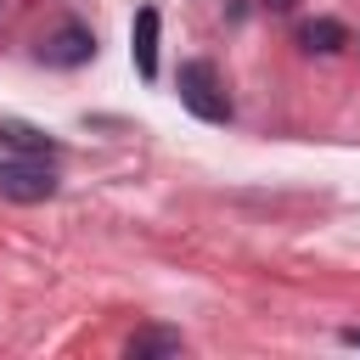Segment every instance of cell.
<instances>
[{
	"label": "cell",
	"instance_id": "7",
	"mask_svg": "<svg viewBox=\"0 0 360 360\" xmlns=\"http://www.w3.org/2000/svg\"><path fill=\"white\" fill-rule=\"evenodd\" d=\"M343 39H349V34H343V22H338V17H315V22H304V28H298V45H304V51H321V56H332Z\"/></svg>",
	"mask_w": 360,
	"mask_h": 360
},
{
	"label": "cell",
	"instance_id": "4",
	"mask_svg": "<svg viewBox=\"0 0 360 360\" xmlns=\"http://www.w3.org/2000/svg\"><path fill=\"white\" fill-rule=\"evenodd\" d=\"M129 56L141 79H158V6H141L129 22Z\"/></svg>",
	"mask_w": 360,
	"mask_h": 360
},
{
	"label": "cell",
	"instance_id": "6",
	"mask_svg": "<svg viewBox=\"0 0 360 360\" xmlns=\"http://www.w3.org/2000/svg\"><path fill=\"white\" fill-rule=\"evenodd\" d=\"M129 360H152V354H186V338L180 332H169V326H141L129 343Z\"/></svg>",
	"mask_w": 360,
	"mask_h": 360
},
{
	"label": "cell",
	"instance_id": "3",
	"mask_svg": "<svg viewBox=\"0 0 360 360\" xmlns=\"http://www.w3.org/2000/svg\"><path fill=\"white\" fill-rule=\"evenodd\" d=\"M90 56H96V34L84 22H62L56 34L39 39V62H51V68H79Z\"/></svg>",
	"mask_w": 360,
	"mask_h": 360
},
{
	"label": "cell",
	"instance_id": "1",
	"mask_svg": "<svg viewBox=\"0 0 360 360\" xmlns=\"http://www.w3.org/2000/svg\"><path fill=\"white\" fill-rule=\"evenodd\" d=\"M174 90H180V107H186V112H197L202 124H231V96H225V79H219V68H214V62H202V56L180 62Z\"/></svg>",
	"mask_w": 360,
	"mask_h": 360
},
{
	"label": "cell",
	"instance_id": "8",
	"mask_svg": "<svg viewBox=\"0 0 360 360\" xmlns=\"http://www.w3.org/2000/svg\"><path fill=\"white\" fill-rule=\"evenodd\" d=\"M343 343H349V349H360V326H349V332H343Z\"/></svg>",
	"mask_w": 360,
	"mask_h": 360
},
{
	"label": "cell",
	"instance_id": "5",
	"mask_svg": "<svg viewBox=\"0 0 360 360\" xmlns=\"http://www.w3.org/2000/svg\"><path fill=\"white\" fill-rule=\"evenodd\" d=\"M0 146H11L17 158H51V152H56L51 135L34 129V124H22V118H0Z\"/></svg>",
	"mask_w": 360,
	"mask_h": 360
},
{
	"label": "cell",
	"instance_id": "2",
	"mask_svg": "<svg viewBox=\"0 0 360 360\" xmlns=\"http://www.w3.org/2000/svg\"><path fill=\"white\" fill-rule=\"evenodd\" d=\"M0 197L6 202H51L56 174L39 158H0Z\"/></svg>",
	"mask_w": 360,
	"mask_h": 360
}]
</instances>
